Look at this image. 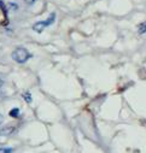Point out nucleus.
Returning <instances> with one entry per match:
<instances>
[{
	"mask_svg": "<svg viewBox=\"0 0 146 153\" xmlns=\"http://www.w3.org/2000/svg\"><path fill=\"white\" fill-rule=\"evenodd\" d=\"M30 57H31V54H30V53L28 52V50L24 48V47H17V48L12 52V59H13L16 63H19V64L25 63Z\"/></svg>",
	"mask_w": 146,
	"mask_h": 153,
	"instance_id": "nucleus-1",
	"label": "nucleus"
},
{
	"mask_svg": "<svg viewBox=\"0 0 146 153\" xmlns=\"http://www.w3.org/2000/svg\"><path fill=\"white\" fill-rule=\"evenodd\" d=\"M54 18H56V15L52 13L46 21H39V22H36V23L33 25V30L36 31V33H42L46 27L51 25V24L54 22Z\"/></svg>",
	"mask_w": 146,
	"mask_h": 153,
	"instance_id": "nucleus-2",
	"label": "nucleus"
},
{
	"mask_svg": "<svg viewBox=\"0 0 146 153\" xmlns=\"http://www.w3.org/2000/svg\"><path fill=\"white\" fill-rule=\"evenodd\" d=\"M13 130H15V128H13V127L5 128V129H3V130H0V135H10Z\"/></svg>",
	"mask_w": 146,
	"mask_h": 153,
	"instance_id": "nucleus-3",
	"label": "nucleus"
},
{
	"mask_svg": "<svg viewBox=\"0 0 146 153\" xmlns=\"http://www.w3.org/2000/svg\"><path fill=\"white\" fill-rule=\"evenodd\" d=\"M10 116L13 117V118H17V117L19 116V108H17V107L12 108V110L10 111Z\"/></svg>",
	"mask_w": 146,
	"mask_h": 153,
	"instance_id": "nucleus-4",
	"label": "nucleus"
},
{
	"mask_svg": "<svg viewBox=\"0 0 146 153\" xmlns=\"http://www.w3.org/2000/svg\"><path fill=\"white\" fill-rule=\"evenodd\" d=\"M138 31H139V34H145V33H146V22H144V23H141V24L139 25Z\"/></svg>",
	"mask_w": 146,
	"mask_h": 153,
	"instance_id": "nucleus-5",
	"label": "nucleus"
},
{
	"mask_svg": "<svg viewBox=\"0 0 146 153\" xmlns=\"http://www.w3.org/2000/svg\"><path fill=\"white\" fill-rule=\"evenodd\" d=\"M0 9H1V11H3V13H4L5 16L7 15V9H6V6H5V4H4L3 0H0Z\"/></svg>",
	"mask_w": 146,
	"mask_h": 153,
	"instance_id": "nucleus-6",
	"label": "nucleus"
},
{
	"mask_svg": "<svg viewBox=\"0 0 146 153\" xmlns=\"http://www.w3.org/2000/svg\"><path fill=\"white\" fill-rule=\"evenodd\" d=\"M23 98H24V100H25L27 102H31V95H30L29 92L24 93V94H23Z\"/></svg>",
	"mask_w": 146,
	"mask_h": 153,
	"instance_id": "nucleus-7",
	"label": "nucleus"
},
{
	"mask_svg": "<svg viewBox=\"0 0 146 153\" xmlns=\"http://www.w3.org/2000/svg\"><path fill=\"white\" fill-rule=\"evenodd\" d=\"M12 149L11 148H0V153H11Z\"/></svg>",
	"mask_w": 146,
	"mask_h": 153,
	"instance_id": "nucleus-8",
	"label": "nucleus"
},
{
	"mask_svg": "<svg viewBox=\"0 0 146 153\" xmlns=\"http://www.w3.org/2000/svg\"><path fill=\"white\" fill-rule=\"evenodd\" d=\"M25 1H27V4H30V5H31V4L35 1V0H25Z\"/></svg>",
	"mask_w": 146,
	"mask_h": 153,
	"instance_id": "nucleus-9",
	"label": "nucleus"
},
{
	"mask_svg": "<svg viewBox=\"0 0 146 153\" xmlns=\"http://www.w3.org/2000/svg\"><path fill=\"white\" fill-rule=\"evenodd\" d=\"M3 121H4V117H3V114H1V113H0V124H1V123H3Z\"/></svg>",
	"mask_w": 146,
	"mask_h": 153,
	"instance_id": "nucleus-10",
	"label": "nucleus"
},
{
	"mask_svg": "<svg viewBox=\"0 0 146 153\" xmlns=\"http://www.w3.org/2000/svg\"><path fill=\"white\" fill-rule=\"evenodd\" d=\"M3 85H4V81H3L1 79H0V88H1V87H3Z\"/></svg>",
	"mask_w": 146,
	"mask_h": 153,
	"instance_id": "nucleus-11",
	"label": "nucleus"
}]
</instances>
